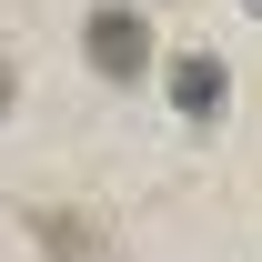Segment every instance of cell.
Instances as JSON below:
<instances>
[{
    "label": "cell",
    "mask_w": 262,
    "mask_h": 262,
    "mask_svg": "<svg viewBox=\"0 0 262 262\" xmlns=\"http://www.w3.org/2000/svg\"><path fill=\"white\" fill-rule=\"evenodd\" d=\"M242 10H252V20H262V0H242Z\"/></svg>",
    "instance_id": "cell-5"
},
{
    "label": "cell",
    "mask_w": 262,
    "mask_h": 262,
    "mask_svg": "<svg viewBox=\"0 0 262 262\" xmlns=\"http://www.w3.org/2000/svg\"><path fill=\"white\" fill-rule=\"evenodd\" d=\"M222 101H232V61L222 51H182L171 61V111L182 121H222Z\"/></svg>",
    "instance_id": "cell-2"
},
{
    "label": "cell",
    "mask_w": 262,
    "mask_h": 262,
    "mask_svg": "<svg viewBox=\"0 0 262 262\" xmlns=\"http://www.w3.org/2000/svg\"><path fill=\"white\" fill-rule=\"evenodd\" d=\"M31 232H40L51 262H121V242H111L101 222H81V212H31Z\"/></svg>",
    "instance_id": "cell-3"
},
{
    "label": "cell",
    "mask_w": 262,
    "mask_h": 262,
    "mask_svg": "<svg viewBox=\"0 0 262 262\" xmlns=\"http://www.w3.org/2000/svg\"><path fill=\"white\" fill-rule=\"evenodd\" d=\"M10 91H20V61H10V51H0V111H10Z\"/></svg>",
    "instance_id": "cell-4"
},
{
    "label": "cell",
    "mask_w": 262,
    "mask_h": 262,
    "mask_svg": "<svg viewBox=\"0 0 262 262\" xmlns=\"http://www.w3.org/2000/svg\"><path fill=\"white\" fill-rule=\"evenodd\" d=\"M81 51H91L101 81H151V61H162V40H151V20L131 0H101L91 20H81Z\"/></svg>",
    "instance_id": "cell-1"
}]
</instances>
